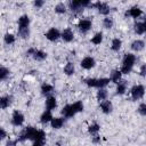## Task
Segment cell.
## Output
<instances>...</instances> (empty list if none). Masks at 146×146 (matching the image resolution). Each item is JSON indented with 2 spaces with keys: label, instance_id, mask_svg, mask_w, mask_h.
Listing matches in <instances>:
<instances>
[{
  "label": "cell",
  "instance_id": "52a82bcc",
  "mask_svg": "<svg viewBox=\"0 0 146 146\" xmlns=\"http://www.w3.org/2000/svg\"><path fill=\"white\" fill-rule=\"evenodd\" d=\"M24 120H25V117H24V115H23L22 112L17 111V110L13 112V115H11V124L13 125L21 127L24 123Z\"/></svg>",
  "mask_w": 146,
  "mask_h": 146
},
{
  "label": "cell",
  "instance_id": "4dcf8cb0",
  "mask_svg": "<svg viewBox=\"0 0 146 146\" xmlns=\"http://www.w3.org/2000/svg\"><path fill=\"white\" fill-rule=\"evenodd\" d=\"M55 13L57 14H65L66 13V6L63 2H59L55 6Z\"/></svg>",
  "mask_w": 146,
  "mask_h": 146
},
{
  "label": "cell",
  "instance_id": "7c38bea8",
  "mask_svg": "<svg viewBox=\"0 0 146 146\" xmlns=\"http://www.w3.org/2000/svg\"><path fill=\"white\" fill-rule=\"evenodd\" d=\"M141 14H143L141 9H140L139 7H137V6H133V7H131L129 10L125 11V16H130V17H132V18H138V17L141 16Z\"/></svg>",
  "mask_w": 146,
  "mask_h": 146
},
{
  "label": "cell",
  "instance_id": "5b68a950",
  "mask_svg": "<svg viewBox=\"0 0 146 146\" xmlns=\"http://www.w3.org/2000/svg\"><path fill=\"white\" fill-rule=\"evenodd\" d=\"M130 95H131V98L133 100H138V99L143 98L144 95H145V87L141 86V84L133 86L131 88V90H130Z\"/></svg>",
  "mask_w": 146,
  "mask_h": 146
},
{
  "label": "cell",
  "instance_id": "7402d4cb",
  "mask_svg": "<svg viewBox=\"0 0 146 146\" xmlns=\"http://www.w3.org/2000/svg\"><path fill=\"white\" fill-rule=\"evenodd\" d=\"M64 122H65L64 117H54L51 120L50 124H51V128L52 129H60L64 125Z\"/></svg>",
  "mask_w": 146,
  "mask_h": 146
},
{
  "label": "cell",
  "instance_id": "ffe728a7",
  "mask_svg": "<svg viewBox=\"0 0 146 146\" xmlns=\"http://www.w3.org/2000/svg\"><path fill=\"white\" fill-rule=\"evenodd\" d=\"M57 107V100L55 98V96H49L46 99V108L49 111H52Z\"/></svg>",
  "mask_w": 146,
  "mask_h": 146
},
{
  "label": "cell",
  "instance_id": "8fae6325",
  "mask_svg": "<svg viewBox=\"0 0 146 146\" xmlns=\"http://www.w3.org/2000/svg\"><path fill=\"white\" fill-rule=\"evenodd\" d=\"M80 65H81V67L84 68V70H90V68H92V67L96 65V60H95L94 57L87 56V57H84V58L81 60Z\"/></svg>",
  "mask_w": 146,
  "mask_h": 146
},
{
  "label": "cell",
  "instance_id": "ba28073f",
  "mask_svg": "<svg viewBox=\"0 0 146 146\" xmlns=\"http://www.w3.org/2000/svg\"><path fill=\"white\" fill-rule=\"evenodd\" d=\"M91 27H92V22L88 18H83L78 22V29L82 33H87L89 30H91Z\"/></svg>",
  "mask_w": 146,
  "mask_h": 146
},
{
  "label": "cell",
  "instance_id": "b9f144b4",
  "mask_svg": "<svg viewBox=\"0 0 146 146\" xmlns=\"http://www.w3.org/2000/svg\"><path fill=\"white\" fill-rule=\"evenodd\" d=\"M17 141L18 140H8L7 144H6V146H16L17 145Z\"/></svg>",
  "mask_w": 146,
  "mask_h": 146
},
{
  "label": "cell",
  "instance_id": "d4e9b609",
  "mask_svg": "<svg viewBox=\"0 0 146 146\" xmlns=\"http://www.w3.org/2000/svg\"><path fill=\"white\" fill-rule=\"evenodd\" d=\"M35 60H38V62H41V60H44L46 58H47V54L44 52V51H42V50H39V49H36L35 50V52L33 54V56H32Z\"/></svg>",
  "mask_w": 146,
  "mask_h": 146
},
{
  "label": "cell",
  "instance_id": "d6986e66",
  "mask_svg": "<svg viewBox=\"0 0 146 146\" xmlns=\"http://www.w3.org/2000/svg\"><path fill=\"white\" fill-rule=\"evenodd\" d=\"M52 119H54V116H52V114H51V111L46 110V111L41 114V116H40V122H41L42 124H47L48 122H51Z\"/></svg>",
  "mask_w": 146,
  "mask_h": 146
},
{
  "label": "cell",
  "instance_id": "4316f807",
  "mask_svg": "<svg viewBox=\"0 0 146 146\" xmlns=\"http://www.w3.org/2000/svg\"><path fill=\"white\" fill-rule=\"evenodd\" d=\"M75 72V66L73 63H67L65 66H64V73L66 75H73Z\"/></svg>",
  "mask_w": 146,
  "mask_h": 146
},
{
  "label": "cell",
  "instance_id": "9a60e30c",
  "mask_svg": "<svg viewBox=\"0 0 146 146\" xmlns=\"http://www.w3.org/2000/svg\"><path fill=\"white\" fill-rule=\"evenodd\" d=\"M130 48H131L133 51H137V52H138V51H141V50L145 48V42H144L143 40L137 39V40H135V41L131 42Z\"/></svg>",
  "mask_w": 146,
  "mask_h": 146
},
{
  "label": "cell",
  "instance_id": "d590c367",
  "mask_svg": "<svg viewBox=\"0 0 146 146\" xmlns=\"http://www.w3.org/2000/svg\"><path fill=\"white\" fill-rule=\"evenodd\" d=\"M138 113L143 116H146V103H141L138 107Z\"/></svg>",
  "mask_w": 146,
  "mask_h": 146
},
{
  "label": "cell",
  "instance_id": "8d00e7d4",
  "mask_svg": "<svg viewBox=\"0 0 146 146\" xmlns=\"http://www.w3.org/2000/svg\"><path fill=\"white\" fill-rule=\"evenodd\" d=\"M139 75L140 76H146V64H143L141 66H140V68H139Z\"/></svg>",
  "mask_w": 146,
  "mask_h": 146
},
{
  "label": "cell",
  "instance_id": "277c9868",
  "mask_svg": "<svg viewBox=\"0 0 146 146\" xmlns=\"http://www.w3.org/2000/svg\"><path fill=\"white\" fill-rule=\"evenodd\" d=\"M38 129H35L34 127H27L25 128L18 136V141H24V140H34V137L36 135Z\"/></svg>",
  "mask_w": 146,
  "mask_h": 146
},
{
  "label": "cell",
  "instance_id": "e575fe53",
  "mask_svg": "<svg viewBox=\"0 0 146 146\" xmlns=\"http://www.w3.org/2000/svg\"><path fill=\"white\" fill-rule=\"evenodd\" d=\"M8 76H9V70L7 67H5V66H1V68H0V79L3 81Z\"/></svg>",
  "mask_w": 146,
  "mask_h": 146
},
{
  "label": "cell",
  "instance_id": "cb8c5ba5",
  "mask_svg": "<svg viewBox=\"0 0 146 146\" xmlns=\"http://www.w3.org/2000/svg\"><path fill=\"white\" fill-rule=\"evenodd\" d=\"M127 91V82L125 81H120L116 84V94L117 95H124Z\"/></svg>",
  "mask_w": 146,
  "mask_h": 146
},
{
  "label": "cell",
  "instance_id": "1f68e13d",
  "mask_svg": "<svg viewBox=\"0 0 146 146\" xmlns=\"http://www.w3.org/2000/svg\"><path fill=\"white\" fill-rule=\"evenodd\" d=\"M3 40H5L6 44H13L15 42V35L11 34V33H7V34H5Z\"/></svg>",
  "mask_w": 146,
  "mask_h": 146
},
{
  "label": "cell",
  "instance_id": "5bb4252c",
  "mask_svg": "<svg viewBox=\"0 0 146 146\" xmlns=\"http://www.w3.org/2000/svg\"><path fill=\"white\" fill-rule=\"evenodd\" d=\"M65 42H71V41H73V39H74V33H73V31L71 30V29H64L63 30V32H62V36H60Z\"/></svg>",
  "mask_w": 146,
  "mask_h": 146
},
{
  "label": "cell",
  "instance_id": "836d02e7",
  "mask_svg": "<svg viewBox=\"0 0 146 146\" xmlns=\"http://www.w3.org/2000/svg\"><path fill=\"white\" fill-rule=\"evenodd\" d=\"M18 35L22 39H27L30 36V29H18Z\"/></svg>",
  "mask_w": 146,
  "mask_h": 146
},
{
  "label": "cell",
  "instance_id": "2e32d148",
  "mask_svg": "<svg viewBox=\"0 0 146 146\" xmlns=\"http://www.w3.org/2000/svg\"><path fill=\"white\" fill-rule=\"evenodd\" d=\"M40 91H41V94L43 96L49 97V96H51V94L54 91V87L51 84H49V83H42L41 88H40Z\"/></svg>",
  "mask_w": 146,
  "mask_h": 146
},
{
  "label": "cell",
  "instance_id": "f1b7e54d",
  "mask_svg": "<svg viewBox=\"0 0 146 146\" xmlns=\"http://www.w3.org/2000/svg\"><path fill=\"white\" fill-rule=\"evenodd\" d=\"M99 129H100V125L98 124V123H92V124H90L89 127H88V132L90 133V135H92V136H95V135H97L98 133V131H99Z\"/></svg>",
  "mask_w": 146,
  "mask_h": 146
},
{
  "label": "cell",
  "instance_id": "ee69618b",
  "mask_svg": "<svg viewBox=\"0 0 146 146\" xmlns=\"http://www.w3.org/2000/svg\"><path fill=\"white\" fill-rule=\"evenodd\" d=\"M144 23H145V25H146V16L144 17Z\"/></svg>",
  "mask_w": 146,
  "mask_h": 146
},
{
  "label": "cell",
  "instance_id": "74e56055",
  "mask_svg": "<svg viewBox=\"0 0 146 146\" xmlns=\"http://www.w3.org/2000/svg\"><path fill=\"white\" fill-rule=\"evenodd\" d=\"M43 5H44V2H43L42 0H35V1L33 2V6H34L35 8H41Z\"/></svg>",
  "mask_w": 146,
  "mask_h": 146
},
{
  "label": "cell",
  "instance_id": "7a4b0ae2",
  "mask_svg": "<svg viewBox=\"0 0 146 146\" xmlns=\"http://www.w3.org/2000/svg\"><path fill=\"white\" fill-rule=\"evenodd\" d=\"M136 63V56L131 52H128L123 56V59H122V65H121V73L122 74H129L132 68H133V65Z\"/></svg>",
  "mask_w": 146,
  "mask_h": 146
},
{
  "label": "cell",
  "instance_id": "44dd1931",
  "mask_svg": "<svg viewBox=\"0 0 146 146\" xmlns=\"http://www.w3.org/2000/svg\"><path fill=\"white\" fill-rule=\"evenodd\" d=\"M121 78H122V73H121L120 70H113V71L111 72V76H110V79H111L112 82H114V83L117 84V83L121 81Z\"/></svg>",
  "mask_w": 146,
  "mask_h": 146
},
{
  "label": "cell",
  "instance_id": "9c48e42d",
  "mask_svg": "<svg viewBox=\"0 0 146 146\" xmlns=\"http://www.w3.org/2000/svg\"><path fill=\"white\" fill-rule=\"evenodd\" d=\"M68 7H70L71 11L74 13V14H80L84 9L83 6H82V1L81 0H73V1L71 0L68 2Z\"/></svg>",
  "mask_w": 146,
  "mask_h": 146
},
{
  "label": "cell",
  "instance_id": "60d3db41",
  "mask_svg": "<svg viewBox=\"0 0 146 146\" xmlns=\"http://www.w3.org/2000/svg\"><path fill=\"white\" fill-rule=\"evenodd\" d=\"M35 50H36L35 48H29L27 51H26V55L27 56H33V54L35 52Z\"/></svg>",
  "mask_w": 146,
  "mask_h": 146
},
{
  "label": "cell",
  "instance_id": "ab89813d",
  "mask_svg": "<svg viewBox=\"0 0 146 146\" xmlns=\"http://www.w3.org/2000/svg\"><path fill=\"white\" fill-rule=\"evenodd\" d=\"M43 145H44V140H35L32 144V146H43Z\"/></svg>",
  "mask_w": 146,
  "mask_h": 146
},
{
  "label": "cell",
  "instance_id": "f546056e",
  "mask_svg": "<svg viewBox=\"0 0 146 146\" xmlns=\"http://www.w3.org/2000/svg\"><path fill=\"white\" fill-rule=\"evenodd\" d=\"M103 41V33L102 32H97L92 38H91V42L94 44H100Z\"/></svg>",
  "mask_w": 146,
  "mask_h": 146
},
{
  "label": "cell",
  "instance_id": "484cf974",
  "mask_svg": "<svg viewBox=\"0 0 146 146\" xmlns=\"http://www.w3.org/2000/svg\"><path fill=\"white\" fill-rule=\"evenodd\" d=\"M121 46H122V41L119 38H114L112 40V43H111V49L113 51H119L120 48H121Z\"/></svg>",
  "mask_w": 146,
  "mask_h": 146
},
{
  "label": "cell",
  "instance_id": "7bdbcfd3",
  "mask_svg": "<svg viewBox=\"0 0 146 146\" xmlns=\"http://www.w3.org/2000/svg\"><path fill=\"white\" fill-rule=\"evenodd\" d=\"M92 141H94V143H98V141H100V137H99L98 135H95V136L92 137Z\"/></svg>",
  "mask_w": 146,
  "mask_h": 146
},
{
  "label": "cell",
  "instance_id": "ac0fdd59",
  "mask_svg": "<svg viewBox=\"0 0 146 146\" xmlns=\"http://www.w3.org/2000/svg\"><path fill=\"white\" fill-rule=\"evenodd\" d=\"M30 26V17L27 15H22L18 18V29H29Z\"/></svg>",
  "mask_w": 146,
  "mask_h": 146
},
{
  "label": "cell",
  "instance_id": "8992f818",
  "mask_svg": "<svg viewBox=\"0 0 146 146\" xmlns=\"http://www.w3.org/2000/svg\"><path fill=\"white\" fill-rule=\"evenodd\" d=\"M90 7H95V8L98 10L99 14L105 15V16H107V15L110 14V11H111L110 6H108L106 2H102V1H97V2H95V3H91Z\"/></svg>",
  "mask_w": 146,
  "mask_h": 146
},
{
  "label": "cell",
  "instance_id": "603a6c76",
  "mask_svg": "<svg viewBox=\"0 0 146 146\" xmlns=\"http://www.w3.org/2000/svg\"><path fill=\"white\" fill-rule=\"evenodd\" d=\"M133 29H135V32L137 34H139V35H141V34H144L146 32V25H145L144 22H137V23H135Z\"/></svg>",
  "mask_w": 146,
  "mask_h": 146
},
{
  "label": "cell",
  "instance_id": "30bf717a",
  "mask_svg": "<svg viewBox=\"0 0 146 146\" xmlns=\"http://www.w3.org/2000/svg\"><path fill=\"white\" fill-rule=\"evenodd\" d=\"M60 36H62V33H60L59 30L56 29V27H51V29H49V30L46 32V38H47L49 41H56V40H58Z\"/></svg>",
  "mask_w": 146,
  "mask_h": 146
},
{
  "label": "cell",
  "instance_id": "f35d334b",
  "mask_svg": "<svg viewBox=\"0 0 146 146\" xmlns=\"http://www.w3.org/2000/svg\"><path fill=\"white\" fill-rule=\"evenodd\" d=\"M7 137V132H6V130L3 129V128H0V139H5Z\"/></svg>",
  "mask_w": 146,
  "mask_h": 146
},
{
  "label": "cell",
  "instance_id": "6da1fadb",
  "mask_svg": "<svg viewBox=\"0 0 146 146\" xmlns=\"http://www.w3.org/2000/svg\"><path fill=\"white\" fill-rule=\"evenodd\" d=\"M83 104L82 102H75L73 104H68V105H65L63 108H62V114L64 115V117H72L74 116L76 113L79 112H82L83 111Z\"/></svg>",
  "mask_w": 146,
  "mask_h": 146
},
{
  "label": "cell",
  "instance_id": "3957f363",
  "mask_svg": "<svg viewBox=\"0 0 146 146\" xmlns=\"http://www.w3.org/2000/svg\"><path fill=\"white\" fill-rule=\"evenodd\" d=\"M111 79L108 78H100V79H95V78H89V79H86L84 82L88 87H92V88H98V89H102V88H105L108 83H110Z\"/></svg>",
  "mask_w": 146,
  "mask_h": 146
},
{
  "label": "cell",
  "instance_id": "83f0119b",
  "mask_svg": "<svg viewBox=\"0 0 146 146\" xmlns=\"http://www.w3.org/2000/svg\"><path fill=\"white\" fill-rule=\"evenodd\" d=\"M96 96H97V99H98L99 102H104V100H106V98H107V90L104 89V88L98 89Z\"/></svg>",
  "mask_w": 146,
  "mask_h": 146
},
{
  "label": "cell",
  "instance_id": "d6a6232c",
  "mask_svg": "<svg viewBox=\"0 0 146 146\" xmlns=\"http://www.w3.org/2000/svg\"><path fill=\"white\" fill-rule=\"evenodd\" d=\"M103 26H104L105 29H107V30L112 29V26H113V19L110 18L108 16H106V17L103 19Z\"/></svg>",
  "mask_w": 146,
  "mask_h": 146
},
{
  "label": "cell",
  "instance_id": "4fadbf2b",
  "mask_svg": "<svg viewBox=\"0 0 146 146\" xmlns=\"http://www.w3.org/2000/svg\"><path fill=\"white\" fill-rule=\"evenodd\" d=\"M13 103V96L11 95H6V96H2L0 98V107L1 110H6L7 107H9Z\"/></svg>",
  "mask_w": 146,
  "mask_h": 146
},
{
  "label": "cell",
  "instance_id": "e0dca14e",
  "mask_svg": "<svg viewBox=\"0 0 146 146\" xmlns=\"http://www.w3.org/2000/svg\"><path fill=\"white\" fill-rule=\"evenodd\" d=\"M100 110L104 114H110L112 113L113 111V105L110 100H104V102H100Z\"/></svg>",
  "mask_w": 146,
  "mask_h": 146
}]
</instances>
